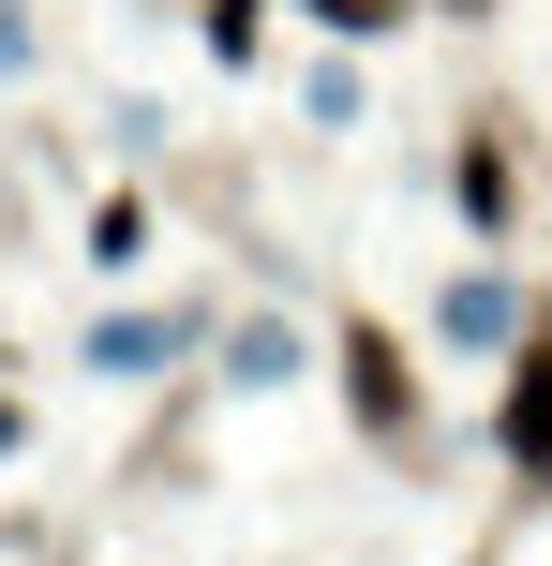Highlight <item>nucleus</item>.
I'll use <instances>...</instances> for the list:
<instances>
[{
  "label": "nucleus",
  "mask_w": 552,
  "mask_h": 566,
  "mask_svg": "<svg viewBox=\"0 0 552 566\" xmlns=\"http://www.w3.org/2000/svg\"><path fill=\"white\" fill-rule=\"evenodd\" d=\"M508 328H523L508 283H448V343H508Z\"/></svg>",
  "instance_id": "obj_4"
},
{
  "label": "nucleus",
  "mask_w": 552,
  "mask_h": 566,
  "mask_svg": "<svg viewBox=\"0 0 552 566\" xmlns=\"http://www.w3.org/2000/svg\"><path fill=\"white\" fill-rule=\"evenodd\" d=\"M448 195H464V224H508V149L464 135V165H448Z\"/></svg>",
  "instance_id": "obj_3"
},
{
  "label": "nucleus",
  "mask_w": 552,
  "mask_h": 566,
  "mask_svg": "<svg viewBox=\"0 0 552 566\" xmlns=\"http://www.w3.org/2000/svg\"><path fill=\"white\" fill-rule=\"evenodd\" d=\"M538 478H552V462H538Z\"/></svg>",
  "instance_id": "obj_6"
},
{
  "label": "nucleus",
  "mask_w": 552,
  "mask_h": 566,
  "mask_svg": "<svg viewBox=\"0 0 552 566\" xmlns=\"http://www.w3.org/2000/svg\"><path fill=\"white\" fill-rule=\"evenodd\" d=\"M508 462H523V478H538V462H552V343H523V373H508Z\"/></svg>",
  "instance_id": "obj_2"
},
{
  "label": "nucleus",
  "mask_w": 552,
  "mask_h": 566,
  "mask_svg": "<svg viewBox=\"0 0 552 566\" xmlns=\"http://www.w3.org/2000/svg\"><path fill=\"white\" fill-rule=\"evenodd\" d=\"M329 30H404V0H314Z\"/></svg>",
  "instance_id": "obj_5"
},
{
  "label": "nucleus",
  "mask_w": 552,
  "mask_h": 566,
  "mask_svg": "<svg viewBox=\"0 0 552 566\" xmlns=\"http://www.w3.org/2000/svg\"><path fill=\"white\" fill-rule=\"evenodd\" d=\"M344 402H358L374 448H404V432H418V373H404V343H388V328H344Z\"/></svg>",
  "instance_id": "obj_1"
}]
</instances>
